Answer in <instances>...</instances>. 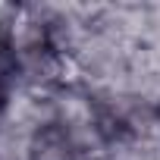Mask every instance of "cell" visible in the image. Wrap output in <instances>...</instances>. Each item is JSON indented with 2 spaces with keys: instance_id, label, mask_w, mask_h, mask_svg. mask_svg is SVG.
I'll return each mask as SVG.
<instances>
[{
  "instance_id": "cell-1",
  "label": "cell",
  "mask_w": 160,
  "mask_h": 160,
  "mask_svg": "<svg viewBox=\"0 0 160 160\" xmlns=\"http://www.w3.org/2000/svg\"><path fill=\"white\" fill-rule=\"evenodd\" d=\"M72 157H75V144H72L66 129L47 126L44 132H38V138H35V160H72Z\"/></svg>"
},
{
  "instance_id": "cell-2",
  "label": "cell",
  "mask_w": 160,
  "mask_h": 160,
  "mask_svg": "<svg viewBox=\"0 0 160 160\" xmlns=\"http://www.w3.org/2000/svg\"><path fill=\"white\" fill-rule=\"evenodd\" d=\"M7 85H10V66H7L3 57H0V110L7 104Z\"/></svg>"
}]
</instances>
